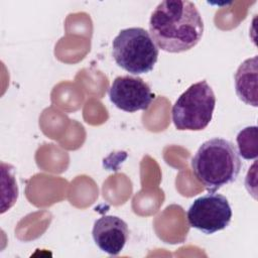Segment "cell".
I'll use <instances>...</instances> for the list:
<instances>
[{
    "instance_id": "obj_1",
    "label": "cell",
    "mask_w": 258,
    "mask_h": 258,
    "mask_svg": "<svg viewBox=\"0 0 258 258\" xmlns=\"http://www.w3.org/2000/svg\"><path fill=\"white\" fill-rule=\"evenodd\" d=\"M149 32L158 48L178 53L199 43L204 33V21L192 2L166 0L152 12Z\"/></svg>"
},
{
    "instance_id": "obj_2",
    "label": "cell",
    "mask_w": 258,
    "mask_h": 258,
    "mask_svg": "<svg viewBox=\"0 0 258 258\" xmlns=\"http://www.w3.org/2000/svg\"><path fill=\"white\" fill-rule=\"evenodd\" d=\"M190 164L196 178L209 192L234 182L242 166L236 146L219 137L204 142L191 158Z\"/></svg>"
},
{
    "instance_id": "obj_3",
    "label": "cell",
    "mask_w": 258,
    "mask_h": 258,
    "mask_svg": "<svg viewBox=\"0 0 258 258\" xmlns=\"http://www.w3.org/2000/svg\"><path fill=\"white\" fill-rule=\"evenodd\" d=\"M112 47L116 63L132 75L152 71L159 54L150 33L142 27L122 29L114 38Z\"/></svg>"
},
{
    "instance_id": "obj_4",
    "label": "cell",
    "mask_w": 258,
    "mask_h": 258,
    "mask_svg": "<svg viewBox=\"0 0 258 258\" xmlns=\"http://www.w3.org/2000/svg\"><path fill=\"white\" fill-rule=\"evenodd\" d=\"M216 96L207 81L189 86L175 101L171 110L172 122L177 130L201 131L212 121Z\"/></svg>"
},
{
    "instance_id": "obj_5",
    "label": "cell",
    "mask_w": 258,
    "mask_h": 258,
    "mask_svg": "<svg viewBox=\"0 0 258 258\" xmlns=\"http://www.w3.org/2000/svg\"><path fill=\"white\" fill-rule=\"evenodd\" d=\"M186 218L191 228L211 235L226 229L232 220V209L226 197L209 192L194 201Z\"/></svg>"
},
{
    "instance_id": "obj_6",
    "label": "cell",
    "mask_w": 258,
    "mask_h": 258,
    "mask_svg": "<svg viewBox=\"0 0 258 258\" xmlns=\"http://www.w3.org/2000/svg\"><path fill=\"white\" fill-rule=\"evenodd\" d=\"M108 94L113 105L129 113L147 110L155 98L147 83L139 77L132 76L115 78Z\"/></svg>"
},
{
    "instance_id": "obj_7",
    "label": "cell",
    "mask_w": 258,
    "mask_h": 258,
    "mask_svg": "<svg viewBox=\"0 0 258 258\" xmlns=\"http://www.w3.org/2000/svg\"><path fill=\"white\" fill-rule=\"evenodd\" d=\"M93 239L103 252L116 256L125 247L129 237L126 222L117 216H103L95 221Z\"/></svg>"
},
{
    "instance_id": "obj_8",
    "label": "cell",
    "mask_w": 258,
    "mask_h": 258,
    "mask_svg": "<svg viewBox=\"0 0 258 258\" xmlns=\"http://www.w3.org/2000/svg\"><path fill=\"white\" fill-rule=\"evenodd\" d=\"M235 89L241 101L257 107V55L240 64L235 74Z\"/></svg>"
},
{
    "instance_id": "obj_9",
    "label": "cell",
    "mask_w": 258,
    "mask_h": 258,
    "mask_svg": "<svg viewBox=\"0 0 258 258\" xmlns=\"http://www.w3.org/2000/svg\"><path fill=\"white\" fill-rule=\"evenodd\" d=\"M239 154L245 159L257 157V127H246L237 136Z\"/></svg>"
}]
</instances>
